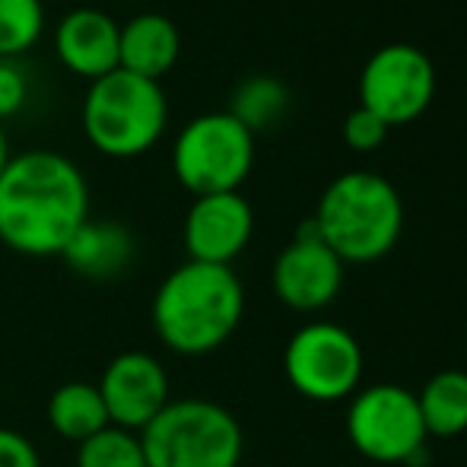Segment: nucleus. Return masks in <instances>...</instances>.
<instances>
[{"mask_svg":"<svg viewBox=\"0 0 467 467\" xmlns=\"http://www.w3.org/2000/svg\"><path fill=\"white\" fill-rule=\"evenodd\" d=\"M89 220L83 172L61 153L29 150L0 172V242L26 258L61 254Z\"/></svg>","mask_w":467,"mask_h":467,"instance_id":"f257e3e1","label":"nucleus"},{"mask_svg":"<svg viewBox=\"0 0 467 467\" xmlns=\"http://www.w3.org/2000/svg\"><path fill=\"white\" fill-rule=\"evenodd\" d=\"M245 289L233 267L185 261L153 296L156 337L179 357L220 350L242 325Z\"/></svg>","mask_w":467,"mask_h":467,"instance_id":"f03ea898","label":"nucleus"},{"mask_svg":"<svg viewBox=\"0 0 467 467\" xmlns=\"http://www.w3.org/2000/svg\"><path fill=\"white\" fill-rule=\"evenodd\" d=\"M312 220L344 265H375L404 233V201L381 175L347 172L325 188Z\"/></svg>","mask_w":467,"mask_h":467,"instance_id":"7ed1b4c3","label":"nucleus"},{"mask_svg":"<svg viewBox=\"0 0 467 467\" xmlns=\"http://www.w3.org/2000/svg\"><path fill=\"white\" fill-rule=\"evenodd\" d=\"M80 118L83 134L99 153L130 160L156 147L169 121V102L156 80L118 67L89 83Z\"/></svg>","mask_w":467,"mask_h":467,"instance_id":"20e7f679","label":"nucleus"},{"mask_svg":"<svg viewBox=\"0 0 467 467\" xmlns=\"http://www.w3.org/2000/svg\"><path fill=\"white\" fill-rule=\"evenodd\" d=\"M140 442L147 467H239L245 451L239 420L203 398L169 400Z\"/></svg>","mask_w":467,"mask_h":467,"instance_id":"39448f33","label":"nucleus"},{"mask_svg":"<svg viewBox=\"0 0 467 467\" xmlns=\"http://www.w3.org/2000/svg\"><path fill=\"white\" fill-rule=\"evenodd\" d=\"M254 166V134L229 111L197 115L172 147V172L194 197L239 191Z\"/></svg>","mask_w":467,"mask_h":467,"instance_id":"423d86ee","label":"nucleus"},{"mask_svg":"<svg viewBox=\"0 0 467 467\" xmlns=\"http://www.w3.org/2000/svg\"><path fill=\"white\" fill-rule=\"evenodd\" d=\"M283 375L289 388L315 404H337L359 391L363 347L334 321H312L289 337L283 350Z\"/></svg>","mask_w":467,"mask_h":467,"instance_id":"0eeeda50","label":"nucleus"},{"mask_svg":"<svg viewBox=\"0 0 467 467\" xmlns=\"http://www.w3.org/2000/svg\"><path fill=\"white\" fill-rule=\"evenodd\" d=\"M347 439L375 464L410 462L430 439L420 417L417 391L388 381L359 388L347 410Z\"/></svg>","mask_w":467,"mask_h":467,"instance_id":"6e6552de","label":"nucleus"},{"mask_svg":"<svg viewBox=\"0 0 467 467\" xmlns=\"http://www.w3.org/2000/svg\"><path fill=\"white\" fill-rule=\"evenodd\" d=\"M436 96V67L430 55L407 42L381 45L359 74V105L388 128L410 124Z\"/></svg>","mask_w":467,"mask_h":467,"instance_id":"1a4fd4ad","label":"nucleus"},{"mask_svg":"<svg viewBox=\"0 0 467 467\" xmlns=\"http://www.w3.org/2000/svg\"><path fill=\"white\" fill-rule=\"evenodd\" d=\"M344 267V261L321 242L315 220H306L274 261V293L293 312H321L340 296Z\"/></svg>","mask_w":467,"mask_h":467,"instance_id":"9d476101","label":"nucleus"},{"mask_svg":"<svg viewBox=\"0 0 467 467\" xmlns=\"http://www.w3.org/2000/svg\"><path fill=\"white\" fill-rule=\"evenodd\" d=\"M105 413L111 426L143 432L169 404V375L156 357L143 350L118 353L99 379Z\"/></svg>","mask_w":467,"mask_h":467,"instance_id":"9b49d317","label":"nucleus"},{"mask_svg":"<svg viewBox=\"0 0 467 467\" xmlns=\"http://www.w3.org/2000/svg\"><path fill=\"white\" fill-rule=\"evenodd\" d=\"M254 233V210L239 191L194 197L185 216V248L191 261L233 267Z\"/></svg>","mask_w":467,"mask_h":467,"instance_id":"f8f14e48","label":"nucleus"},{"mask_svg":"<svg viewBox=\"0 0 467 467\" xmlns=\"http://www.w3.org/2000/svg\"><path fill=\"white\" fill-rule=\"evenodd\" d=\"M118 36L121 26L109 13L96 6H77L57 23L55 51L70 74L93 83L118 70Z\"/></svg>","mask_w":467,"mask_h":467,"instance_id":"ddd939ff","label":"nucleus"},{"mask_svg":"<svg viewBox=\"0 0 467 467\" xmlns=\"http://www.w3.org/2000/svg\"><path fill=\"white\" fill-rule=\"evenodd\" d=\"M182 55V32L166 13H137L118 36V67L160 83Z\"/></svg>","mask_w":467,"mask_h":467,"instance_id":"4468645a","label":"nucleus"},{"mask_svg":"<svg viewBox=\"0 0 467 467\" xmlns=\"http://www.w3.org/2000/svg\"><path fill=\"white\" fill-rule=\"evenodd\" d=\"M61 258L87 280H111L134 261V235L115 220H87L64 245Z\"/></svg>","mask_w":467,"mask_h":467,"instance_id":"2eb2a0df","label":"nucleus"},{"mask_svg":"<svg viewBox=\"0 0 467 467\" xmlns=\"http://www.w3.org/2000/svg\"><path fill=\"white\" fill-rule=\"evenodd\" d=\"M420 417L426 436L455 439L467 432V372L442 369L436 372L417 394Z\"/></svg>","mask_w":467,"mask_h":467,"instance_id":"dca6fc26","label":"nucleus"},{"mask_svg":"<svg viewBox=\"0 0 467 467\" xmlns=\"http://www.w3.org/2000/svg\"><path fill=\"white\" fill-rule=\"evenodd\" d=\"M48 423L67 442H87L99 430H105L109 413H105L102 394L89 381H67L48 400Z\"/></svg>","mask_w":467,"mask_h":467,"instance_id":"f3484780","label":"nucleus"},{"mask_svg":"<svg viewBox=\"0 0 467 467\" xmlns=\"http://www.w3.org/2000/svg\"><path fill=\"white\" fill-rule=\"evenodd\" d=\"M289 111V89L283 87L277 77H248L233 89V102H229V115L239 124H245L252 134L267 130L280 124Z\"/></svg>","mask_w":467,"mask_h":467,"instance_id":"a211bd4d","label":"nucleus"},{"mask_svg":"<svg viewBox=\"0 0 467 467\" xmlns=\"http://www.w3.org/2000/svg\"><path fill=\"white\" fill-rule=\"evenodd\" d=\"M77 467H147L140 432L105 426L77 445Z\"/></svg>","mask_w":467,"mask_h":467,"instance_id":"6ab92c4d","label":"nucleus"},{"mask_svg":"<svg viewBox=\"0 0 467 467\" xmlns=\"http://www.w3.org/2000/svg\"><path fill=\"white\" fill-rule=\"evenodd\" d=\"M42 0H0V61H13L42 38Z\"/></svg>","mask_w":467,"mask_h":467,"instance_id":"aec40b11","label":"nucleus"},{"mask_svg":"<svg viewBox=\"0 0 467 467\" xmlns=\"http://www.w3.org/2000/svg\"><path fill=\"white\" fill-rule=\"evenodd\" d=\"M388 130L391 128H388L379 115H372L369 109L357 105L344 121V140H347V147L357 150V153H372V150H379L381 143L388 140Z\"/></svg>","mask_w":467,"mask_h":467,"instance_id":"412c9836","label":"nucleus"},{"mask_svg":"<svg viewBox=\"0 0 467 467\" xmlns=\"http://www.w3.org/2000/svg\"><path fill=\"white\" fill-rule=\"evenodd\" d=\"M26 102V77L13 61H0V124Z\"/></svg>","mask_w":467,"mask_h":467,"instance_id":"4be33fe9","label":"nucleus"},{"mask_svg":"<svg viewBox=\"0 0 467 467\" xmlns=\"http://www.w3.org/2000/svg\"><path fill=\"white\" fill-rule=\"evenodd\" d=\"M0 467H42L38 451L23 432L0 426Z\"/></svg>","mask_w":467,"mask_h":467,"instance_id":"5701e85b","label":"nucleus"},{"mask_svg":"<svg viewBox=\"0 0 467 467\" xmlns=\"http://www.w3.org/2000/svg\"><path fill=\"white\" fill-rule=\"evenodd\" d=\"M10 162V147H6V134H4V124H0V172H4V166Z\"/></svg>","mask_w":467,"mask_h":467,"instance_id":"b1692460","label":"nucleus"}]
</instances>
